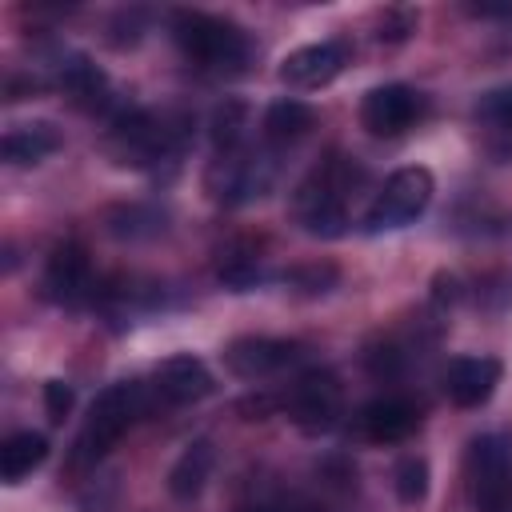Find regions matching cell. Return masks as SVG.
Instances as JSON below:
<instances>
[{"instance_id":"cell-1","label":"cell","mask_w":512,"mask_h":512,"mask_svg":"<svg viewBox=\"0 0 512 512\" xmlns=\"http://www.w3.org/2000/svg\"><path fill=\"white\" fill-rule=\"evenodd\" d=\"M356 184V168L344 164V156H332L328 164H320L292 196V212L300 220V228L308 236H340L348 228V188Z\"/></svg>"},{"instance_id":"cell-2","label":"cell","mask_w":512,"mask_h":512,"mask_svg":"<svg viewBox=\"0 0 512 512\" xmlns=\"http://www.w3.org/2000/svg\"><path fill=\"white\" fill-rule=\"evenodd\" d=\"M172 36L180 52L208 72H236L248 60V36L240 24L212 12H176Z\"/></svg>"},{"instance_id":"cell-3","label":"cell","mask_w":512,"mask_h":512,"mask_svg":"<svg viewBox=\"0 0 512 512\" xmlns=\"http://www.w3.org/2000/svg\"><path fill=\"white\" fill-rule=\"evenodd\" d=\"M148 408V392L144 384L136 380H124V384H112L104 388L92 408H88V420L76 436V452H72V464H96L100 456H108V448L132 428L136 416H144Z\"/></svg>"},{"instance_id":"cell-4","label":"cell","mask_w":512,"mask_h":512,"mask_svg":"<svg viewBox=\"0 0 512 512\" xmlns=\"http://www.w3.org/2000/svg\"><path fill=\"white\" fill-rule=\"evenodd\" d=\"M432 192H436V180H432L428 168H420V164L396 168V172L384 180V188L376 192V200L368 204L364 228H368V232H392V228L412 224V220L432 204Z\"/></svg>"},{"instance_id":"cell-5","label":"cell","mask_w":512,"mask_h":512,"mask_svg":"<svg viewBox=\"0 0 512 512\" xmlns=\"http://www.w3.org/2000/svg\"><path fill=\"white\" fill-rule=\"evenodd\" d=\"M468 488L480 512H504L512 496V452L508 440L488 432L468 444Z\"/></svg>"},{"instance_id":"cell-6","label":"cell","mask_w":512,"mask_h":512,"mask_svg":"<svg viewBox=\"0 0 512 512\" xmlns=\"http://www.w3.org/2000/svg\"><path fill=\"white\" fill-rule=\"evenodd\" d=\"M176 148H180L176 128H168L164 120H156L148 112H128L108 132V152L116 156V164H132V168L168 160V156H176Z\"/></svg>"},{"instance_id":"cell-7","label":"cell","mask_w":512,"mask_h":512,"mask_svg":"<svg viewBox=\"0 0 512 512\" xmlns=\"http://www.w3.org/2000/svg\"><path fill=\"white\" fill-rule=\"evenodd\" d=\"M288 416L308 436L328 432L336 424V416H340V380L332 372H324V368L304 372L288 392Z\"/></svg>"},{"instance_id":"cell-8","label":"cell","mask_w":512,"mask_h":512,"mask_svg":"<svg viewBox=\"0 0 512 512\" xmlns=\"http://www.w3.org/2000/svg\"><path fill=\"white\" fill-rule=\"evenodd\" d=\"M268 184H272V160L264 156L220 152L208 168V192L212 200H224V204H244L252 196H264Z\"/></svg>"},{"instance_id":"cell-9","label":"cell","mask_w":512,"mask_h":512,"mask_svg":"<svg viewBox=\"0 0 512 512\" xmlns=\"http://www.w3.org/2000/svg\"><path fill=\"white\" fill-rule=\"evenodd\" d=\"M300 356L296 340H276V336H240L224 348V368L240 380H264L284 372Z\"/></svg>"},{"instance_id":"cell-10","label":"cell","mask_w":512,"mask_h":512,"mask_svg":"<svg viewBox=\"0 0 512 512\" xmlns=\"http://www.w3.org/2000/svg\"><path fill=\"white\" fill-rule=\"evenodd\" d=\"M420 116V92L408 84H380L360 100V124L372 136H400Z\"/></svg>"},{"instance_id":"cell-11","label":"cell","mask_w":512,"mask_h":512,"mask_svg":"<svg viewBox=\"0 0 512 512\" xmlns=\"http://www.w3.org/2000/svg\"><path fill=\"white\" fill-rule=\"evenodd\" d=\"M348 64V44L344 40H320L288 52L280 60V80L288 88H324L332 84Z\"/></svg>"},{"instance_id":"cell-12","label":"cell","mask_w":512,"mask_h":512,"mask_svg":"<svg viewBox=\"0 0 512 512\" xmlns=\"http://www.w3.org/2000/svg\"><path fill=\"white\" fill-rule=\"evenodd\" d=\"M92 288V260L80 244H56L44 264V296L52 304H80Z\"/></svg>"},{"instance_id":"cell-13","label":"cell","mask_w":512,"mask_h":512,"mask_svg":"<svg viewBox=\"0 0 512 512\" xmlns=\"http://www.w3.org/2000/svg\"><path fill=\"white\" fill-rule=\"evenodd\" d=\"M500 384V360L496 356H456L444 368V392L460 408H480L492 400Z\"/></svg>"},{"instance_id":"cell-14","label":"cell","mask_w":512,"mask_h":512,"mask_svg":"<svg viewBox=\"0 0 512 512\" xmlns=\"http://www.w3.org/2000/svg\"><path fill=\"white\" fill-rule=\"evenodd\" d=\"M212 372L200 356L192 352H180V356H168L160 368H156V380H152V392L168 404H196L212 392Z\"/></svg>"},{"instance_id":"cell-15","label":"cell","mask_w":512,"mask_h":512,"mask_svg":"<svg viewBox=\"0 0 512 512\" xmlns=\"http://www.w3.org/2000/svg\"><path fill=\"white\" fill-rule=\"evenodd\" d=\"M420 424V412L400 400V396H384V400H372L364 412H360V432L372 440V444H396V440H408Z\"/></svg>"},{"instance_id":"cell-16","label":"cell","mask_w":512,"mask_h":512,"mask_svg":"<svg viewBox=\"0 0 512 512\" xmlns=\"http://www.w3.org/2000/svg\"><path fill=\"white\" fill-rule=\"evenodd\" d=\"M60 144H64V140H60V132H56L48 120H32V124H16V128H8L4 140H0V152H4L8 164L28 168V164L48 160Z\"/></svg>"},{"instance_id":"cell-17","label":"cell","mask_w":512,"mask_h":512,"mask_svg":"<svg viewBox=\"0 0 512 512\" xmlns=\"http://www.w3.org/2000/svg\"><path fill=\"white\" fill-rule=\"evenodd\" d=\"M56 84L72 96V104L80 108H104L108 104V76L88 60V56H64L60 60V72H56Z\"/></svg>"},{"instance_id":"cell-18","label":"cell","mask_w":512,"mask_h":512,"mask_svg":"<svg viewBox=\"0 0 512 512\" xmlns=\"http://www.w3.org/2000/svg\"><path fill=\"white\" fill-rule=\"evenodd\" d=\"M212 464H216L212 440H192V444L176 456V464L168 468V492H172L176 500L200 496L204 484H208V476H212Z\"/></svg>"},{"instance_id":"cell-19","label":"cell","mask_w":512,"mask_h":512,"mask_svg":"<svg viewBox=\"0 0 512 512\" xmlns=\"http://www.w3.org/2000/svg\"><path fill=\"white\" fill-rule=\"evenodd\" d=\"M48 460V440L44 432H12L4 444H0V476L4 484H20L24 476H32L40 464Z\"/></svg>"},{"instance_id":"cell-20","label":"cell","mask_w":512,"mask_h":512,"mask_svg":"<svg viewBox=\"0 0 512 512\" xmlns=\"http://www.w3.org/2000/svg\"><path fill=\"white\" fill-rule=\"evenodd\" d=\"M312 124H316V112H312L304 100H296V96L272 100L268 112H264V136H268L272 144H292V140H300Z\"/></svg>"},{"instance_id":"cell-21","label":"cell","mask_w":512,"mask_h":512,"mask_svg":"<svg viewBox=\"0 0 512 512\" xmlns=\"http://www.w3.org/2000/svg\"><path fill=\"white\" fill-rule=\"evenodd\" d=\"M168 228V212L156 204H120L108 212V232L116 240H152Z\"/></svg>"},{"instance_id":"cell-22","label":"cell","mask_w":512,"mask_h":512,"mask_svg":"<svg viewBox=\"0 0 512 512\" xmlns=\"http://www.w3.org/2000/svg\"><path fill=\"white\" fill-rule=\"evenodd\" d=\"M208 128H212V144H216L220 152H240V140H244V128H248V104H244V100H224V104H216Z\"/></svg>"},{"instance_id":"cell-23","label":"cell","mask_w":512,"mask_h":512,"mask_svg":"<svg viewBox=\"0 0 512 512\" xmlns=\"http://www.w3.org/2000/svg\"><path fill=\"white\" fill-rule=\"evenodd\" d=\"M336 280H340V272L328 260H312V264H300V268L284 272V284L300 296H324V292L336 288Z\"/></svg>"},{"instance_id":"cell-24","label":"cell","mask_w":512,"mask_h":512,"mask_svg":"<svg viewBox=\"0 0 512 512\" xmlns=\"http://www.w3.org/2000/svg\"><path fill=\"white\" fill-rule=\"evenodd\" d=\"M392 480H396V496L404 500V504H420L424 496H428V460L424 456H404L400 464H396V472H392Z\"/></svg>"},{"instance_id":"cell-25","label":"cell","mask_w":512,"mask_h":512,"mask_svg":"<svg viewBox=\"0 0 512 512\" xmlns=\"http://www.w3.org/2000/svg\"><path fill=\"white\" fill-rule=\"evenodd\" d=\"M216 276H220L228 288L244 292V288H252V284L264 280V268H260V256H256V252H228V256L220 260Z\"/></svg>"},{"instance_id":"cell-26","label":"cell","mask_w":512,"mask_h":512,"mask_svg":"<svg viewBox=\"0 0 512 512\" xmlns=\"http://www.w3.org/2000/svg\"><path fill=\"white\" fill-rule=\"evenodd\" d=\"M476 116L496 124V128H512V84H500V88H488L480 100H476Z\"/></svg>"},{"instance_id":"cell-27","label":"cell","mask_w":512,"mask_h":512,"mask_svg":"<svg viewBox=\"0 0 512 512\" xmlns=\"http://www.w3.org/2000/svg\"><path fill=\"white\" fill-rule=\"evenodd\" d=\"M72 384H64V380H48L44 384V408H48V420L52 424H64V416L72 412Z\"/></svg>"},{"instance_id":"cell-28","label":"cell","mask_w":512,"mask_h":512,"mask_svg":"<svg viewBox=\"0 0 512 512\" xmlns=\"http://www.w3.org/2000/svg\"><path fill=\"white\" fill-rule=\"evenodd\" d=\"M412 28H416V16H412V12H396V8H392V12H384V16H380V32H376V40H380V44H384V40H388V44H396V40H404Z\"/></svg>"},{"instance_id":"cell-29","label":"cell","mask_w":512,"mask_h":512,"mask_svg":"<svg viewBox=\"0 0 512 512\" xmlns=\"http://www.w3.org/2000/svg\"><path fill=\"white\" fill-rule=\"evenodd\" d=\"M272 408H276V400H268V396H252L240 404V412H248V420H264Z\"/></svg>"},{"instance_id":"cell-30","label":"cell","mask_w":512,"mask_h":512,"mask_svg":"<svg viewBox=\"0 0 512 512\" xmlns=\"http://www.w3.org/2000/svg\"><path fill=\"white\" fill-rule=\"evenodd\" d=\"M244 512H272V508H244Z\"/></svg>"}]
</instances>
